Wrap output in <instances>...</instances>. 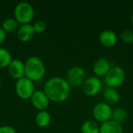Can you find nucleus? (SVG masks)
<instances>
[{
	"label": "nucleus",
	"instance_id": "nucleus-1",
	"mask_svg": "<svg viewBox=\"0 0 133 133\" xmlns=\"http://www.w3.org/2000/svg\"><path fill=\"white\" fill-rule=\"evenodd\" d=\"M70 89L71 87L65 79L55 76L49 79L45 83L44 91L50 101L61 103L69 98Z\"/></svg>",
	"mask_w": 133,
	"mask_h": 133
},
{
	"label": "nucleus",
	"instance_id": "nucleus-2",
	"mask_svg": "<svg viewBox=\"0 0 133 133\" xmlns=\"http://www.w3.org/2000/svg\"><path fill=\"white\" fill-rule=\"evenodd\" d=\"M25 64V76L33 82L41 79L46 72L43 61L37 56H30Z\"/></svg>",
	"mask_w": 133,
	"mask_h": 133
},
{
	"label": "nucleus",
	"instance_id": "nucleus-3",
	"mask_svg": "<svg viewBox=\"0 0 133 133\" xmlns=\"http://www.w3.org/2000/svg\"><path fill=\"white\" fill-rule=\"evenodd\" d=\"M34 16V9L27 2H20L15 6L14 18L21 25L27 24L31 22Z\"/></svg>",
	"mask_w": 133,
	"mask_h": 133
},
{
	"label": "nucleus",
	"instance_id": "nucleus-4",
	"mask_svg": "<svg viewBox=\"0 0 133 133\" xmlns=\"http://www.w3.org/2000/svg\"><path fill=\"white\" fill-rule=\"evenodd\" d=\"M125 71L122 67H111L108 74L104 76V81L108 87L117 88L121 87L125 80Z\"/></svg>",
	"mask_w": 133,
	"mask_h": 133
},
{
	"label": "nucleus",
	"instance_id": "nucleus-5",
	"mask_svg": "<svg viewBox=\"0 0 133 133\" xmlns=\"http://www.w3.org/2000/svg\"><path fill=\"white\" fill-rule=\"evenodd\" d=\"M65 79L70 87H80L86 80V72L80 66H72L68 70Z\"/></svg>",
	"mask_w": 133,
	"mask_h": 133
},
{
	"label": "nucleus",
	"instance_id": "nucleus-6",
	"mask_svg": "<svg viewBox=\"0 0 133 133\" xmlns=\"http://www.w3.org/2000/svg\"><path fill=\"white\" fill-rule=\"evenodd\" d=\"M16 93L21 99H30L34 93V83L26 76L17 79L15 85Z\"/></svg>",
	"mask_w": 133,
	"mask_h": 133
},
{
	"label": "nucleus",
	"instance_id": "nucleus-7",
	"mask_svg": "<svg viewBox=\"0 0 133 133\" xmlns=\"http://www.w3.org/2000/svg\"><path fill=\"white\" fill-rule=\"evenodd\" d=\"M112 109L111 106L105 103L101 102L97 104L93 109V116L95 121L97 122L104 123L111 119Z\"/></svg>",
	"mask_w": 133,
	"mask_h": 133
},
{
	"label": "nucleus",
	"instance_id": "nucleus-8",
	"mask_svg": "<svg viewBox=\"0 0 133 133\" xmlns=\"http://www.w3.org/2000/svg\"><path fill=\"white\" fill-rule=\"evenodd\" d=\"M81 87L85 95L88 97H94L101 92L102 89V82L98 77L92 76L86 79Z\"/></svg>",
	"mask_w": 133,
	"mask_h": 133
},
{
	"label": "nucleus",
	"instance_id": "nucleus-9",
	"mask_svg": "<svg viewBox=\"0 0 133 133\" xmlns=\"http://www.w3.org/2000/svg\"><path fill=\"white\" fill-rule=\"evenodd\" d=\"M30 101L34 108L39 111H45L50 103V100L48 99L44 91L41 90L34 91L30 97Z\"/></svg>",
	"mask_w": 133,
	"mask_h": 133
},
{
	"label": "nucleus",
	"instance_id": "nucleus-10",
	"mask_svg": "<svg viewBox=\"0 0 133 133\" xmlns=\"http://www.w3.org/2000/svg\"><path fill=\"white\" fill-rule=\"evenodd\" d=\"M10 76L15 79H19L25 76V64L19 59H12L8 66Z\"/></svg>",
	"mask_w": 133,
	"mask_h": 133
},
{
	"label": "nucleus",
	"instance_id": "nucleus-11",
	"mask_svg": "<svg viewBox=\"0 0 133 133\" xmlns=\"http://www.w3.org/2000/svg\"><path fill=\"white\" fill-rule=\"evenodd\" d=\"M111 69V66L109 61L106 58L101 57L95 62L93 67V71L97 77H101L105 76Z\"/></svg>",
	"mask_w": 133,
	"mask_h": 133
},
{
	"label": "nucleus",
	"instance_id": "nucleus-12",
	"mask_svg": "<svg viewBox=\"0 0 133 133\" xmlns=\"http://www.w3.org/2000/svg\"><path fill=\"white\" fill-rule=\"evenodd\" d=\"M99 41L103 46L106 48H112L115 46L118 42V36L113 30H105L100 34Z\"/></svg>",
	"mask_w": 133,
	"mask_h": 133
},
{
	"label": "nucleus",
	"instance_id": "nucleus-13",
	"mask_svg": "<svg viewBox=\"0 0 133 133\" xmlns=\"http://www.w3.org/2000/svg\"><path fill=\"white\" fill-rule=\"evenodd\" d=\"M35 34L33 25L30 23L20 25L17 30L18 39L22 42H28L31 41Z\"/></svg>",
	"mask_w": 133,
	"mask_h": 133
},
{
	"label": "nucleus",
	"instance_id": "nucleus-14",
	"mask_svg": "<svg viewBox=\"0 0 133 133\" xmlns=\"http://www.w3.org/2000/svg\"><path fill=\"white\" fill-rule=\"evenodd\" d=\"M100 133H123V128L122 125L111 119L100 125Z\"/></svg>",
	"mask_w": 133,
	"mask_h": 133
},
{
	"label": "nucleus",
	"instance_id": "nucleus-15",
	"mask_svg": "<svg viewBox=\"0 0 133 133\" xmlns=\"http://www.w3.org/2000/svg\"><path fill=\"white\" fill-rule=\"evenodd\" d=\"M104 97L106 101V103L110 104H116L120 101L119 92L115 88L107 87L104 91Z\"/></svg>",
	"mask_w": 133,
	"mask_h": 133
},
{
	"label": "nucleus",
	"instance_id": "nucleus-16",
	"mask_svg": "<svg viewBox=\"0 0 133 133\" xmlns=\"http://www.w3.org/2000/svg\"><path fill=\"white\" fill-rule=\"evenodd\" d=\"M51 121V116L49 112L45 111H39L35 117V122L37 125L40 128L48 127Z\"/></svg>",
	"mask_w": 133,
	"mask_h": 133
},
{
	"label": "nucleus",
	"instance_id": "nucleus-17",
	"mask_svg": "<svg viewBox=\"0 0 133 133\" xmlns=\"http://www.w3.org/2000/svg\"><path fill=\"white\" fill-rule=\"evenodd\" d=\"M19 27V23L16 20L14 17H9L4 19L2 23V28L7 33H13L17 31Z\"/></svg>",
	"mask_w": 133,
	"mask_h": 133
},
{
	"label": "nucleus",
	"instance_id": "nucleus-18",
	"mask_svg": "<svg viewBox=\"0 0 133 133\" xmlns=\"http://www.w3.org/2000/svg\"><path fill=\"white\" fill-rule=\"evenodd\" d=\"M83 133H100V125L94 120H87L81 126Z\"/></svg>",
	"mask_w": 133,
	"mask_h": 133
},
{
	"label": "nucleus",
	"instance_id": "nucleus-19",
	"mask_svg": "<svg viewBox=\"0 0 133 133\" xmlns=\"http://www.w3.org/2000/svg\"><path fill=\"white\" fill-rule=\"evenodd\" d=\"M12 61L11 53L5 48L0 47V68H6Z\"/></svg>",
	"mask_w": 133,
	"mask_h": 133
},
{
	"label": "nucleus",
	"instance_id": "nucleus-20",
	"mask_svg": "<svg viewBox=\"0 0 133 133\" xmlns=\"http://www.w3.org/2000/svg\"><path fill=\"white\" fill-rule=\"evenodd\" d=\"M128 118V113L126 110L123 108H116L115 110L112 111L111 115V120L116 122L117 123L122 125L125 122Z\"/></svg>",
	"mask_w": 133,
	"mask_h": 133
},
{
	"label": "nucleus",
	"instance_id": "nucleus-21",
	"mask_svg": "<svg viewBox=\"0 0 133 133\" xmlns=\"http://www.w3.org/2000/svg\"><path fill=\"white\" fill-rule=\"evenodd\" d=\"M33 27H34V30L36 34L37 33V34H41V33L45 31V30L47 28V24L44 20L39 19V20H37L33 24Z\"/></svg>",
	"mask_w": 133,
	"mask_h": 133
},
{
	"label": "nucleus",
	"instance_id": "nucleus-22",
	"mask_svg": "<svg viewBox=\"0 0 133 133\" xmlns=\"http://www.w3.org/2000/svg\"><path fill=\"white\" fill-rule=\"evenodd\" d=\"M122 41L125 44H132L133 43V31L130 30H124L121 34Z\"/></svg>",
	"mask_w": 133,
	"mask_h": 133
},
{
	"label": "nucleus",
	"instance_id": "nucleus-23",
	"mask_svg": "<svg viewBox=\"0 0 133 133\" xmlns=\"http://www.w3.org/2000/svg\"><path fill=\"white\" fill-rule=\"evenodd\" d=\"M0 133H17L16 129L10 125L0 126Z\"/></svg>",
	"mask_w": 133,
	"mask_h": 133
},
{
	"label": "nucleus",
	"instance_id": "nucleus-24",
	"mask_svg": "<svg viewBox=\"0 0 133 133\" xmlns=\"http://www.w3.org/2000/svg\"><path fill=\"white\" fill-rule=\"evenodd\" d=\"M5 38H6V33L4 31V30L2 27H0V47L2 44L5 41Z\"/></svg>",
	"mask_w": 133,
	"mask_h": 133
},
{
	"label": "nucleus",
	"instance_id": "nucleus-25",
	"mask_svg": "<svg viewBox=\"0 0 133 133\" xmlns=\"http://www.w3.org/2000/svg\"><path fill=\"white\" fill-rule=\"evenodd\" d=\"M131 22H132V24L133 26V13L132 15V17H131Z\"/></svg>",
	"mask_w": 133,
	"mask_h": 133
},
{
	"label": "nucleus",
	"instance_id": "nucleus-26",
	"mask_svg": "<svg viewBox=\"0 0 133 133\" xmlns=\"http://www.w3.org/2000/svg\"><path fill=\"white\" fill-rule=\"evenodd\" d=\"M1 88H2V83H1V82H0V90H1Z\"/></svg>",
	"mask_w": 133,
	"mask_h": 133
}]
</instances>
